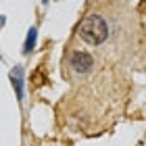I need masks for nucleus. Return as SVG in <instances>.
I'll list each match as a JSON object with an SVG mask.
<instances>
[{
  "label": "nucleus",
  "instance_id": "nucleus-5",
  "mask_svg": "<svg viewBox=\"0 0 146 146\" xmlns=\"http://www.w3.org/2000/svg\"><path fill=\"white\" fill-rule=\"evenodd\" d=\"M2 23H4V19H2V17H0V25H2Z\"/></svg>",
  "mask_w": 146,
  "mask_h": 146
},
{
  "label": "nucleus",
  "instance_id": "nucleus-3",
  "mask_svg": "<svg viewBox=\"0 0 146 146\" xmlns=\"http://www.w3.org/2000/svg\"><path fill=\"white\" fill-rule=\"evenodd\" d=\"M11 82H13V88L17 92V98L23 100V69L21 67H15L11 71Z\"/></svg>",
  "mask_w": 146,
  "mask_h": 146
},
{
  "label": "nucleus",
  "instance_id": "nucleus-2",
  "mask_svg": "<svg viewBox=\"0 0 146 146\" xmlns=\"http://www.w3.org/2000/svg\"><path fill=\"white\" fill-rule=\"evenodd\" d=\"M69 65L73 67V71H77V73H88L92 69V65H94V58H92L88 52L77 50V52H73V54H71Z\"/></svg>",
  "mask_w": 146,
  "mask_h": 146
},
{
  "label": "nucleus",
  "instance_id": "nucleus-4",
  "mask_svg": "<svg viewBox=\"0 0 146 146\" xmlns=\"http://www.w3.org/2000/svg\"><path fill=\"white\" fill-rule=\"evenodd\" d=\"M36 34H38L36 27H31V29H29V34H27V40H25V46H23V52H25V54H29L31 48L36 46Z\"/></svg>",
  "mask_w": 146,
  "mask_h": 146
},
{
  "label": "nucleus",
  "instance_id": "nucleus-1",
  "mask_svg": "<svg viewBox=\"0 0 146 146\" xmlns=\"http://www.w3.org/2000/svg\"><path fill=\"white\" fill-rule=\"evenodd\" d=\"M77 34L84 42L98 46V44H102L104 40H107L109 27H107V23H104V19L100 15H88V17L82 19V23H79V27H77Z\"/></svg>",
  "mask_w": 146,
  "mask_h": 146
}]
</instances>
